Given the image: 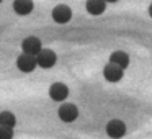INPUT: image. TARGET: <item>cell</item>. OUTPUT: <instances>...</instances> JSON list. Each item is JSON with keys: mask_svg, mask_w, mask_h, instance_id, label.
<instances>
[{"mask_svg": "<svg viewBox=\"0 0 152 139\" xmlns=\"http://www.w3.org/2000/svg\"><path fill=\"white\" fill-rule=\"evenodd\" d=\"M34 59H36V66L43 67V69H49V67H53L54 64H56V53L51 49H41L39 53L34 56Z\"/></svg>", "mask_w": 152, "mask_h": 139, "instance_id": "cell-1", "label": "cell"}, {"mask_svg": "<svg viewBox=\"0 0 152 139\" xmlns=\"http://www.w3.org/2000/svg\"><path fill=\"white\" fill-rule=\"evenodd\" d=\"M126 132V124L121 119H111V121L106 124V134L113 139H119L123 138Z\"/></svg>", "mask_w": 152, "mask_h": 139, "instance_id": "cell-2", "label": "cell"}, {"mask_svg": "<svg viewBox=\"0 0 152 139\" xmlns=\"http://www.w3.org/2000/svg\"><path fill=\"white\" fill-rule=\"evenodd\" d=\"M70 18H72V12H70V8L67 5H57L53 10V20L56 23L64 25L67 21H70Z\"/></svg>", "mask_w": 152, "mask_h": 139, "instance_id": "cell-3", "label": "cell"}, {"mask_svg": "<svg viewBox=\"0 0 152 139\" xmlns=\"http://www.w3.org/2000/svg\"><path fill=\"white\" fill-rule=\"evenodd\" d=\"M21 49H23V53L28 54V56H36L41 51V41L34 36H30L21 43Z\"/></svg>", "mask_w": 152, "mask_h": 139, "instance_id": "cell-4", "label": "cell"}, {"mask_svg": "<svg viewBox=\"0 0 152 139\" xmlns=\"http://www.w3.org/2000/svg\"><path fill=\"white\" fill-rule=\"evenodd\" d=\"M79 116V110H77L75 105L72 103H67V105H62L59 108V118L62 119L64 123H70Z\"/></svg>", "mask_w": 152, "mask_h": 139, "instance_id": "cell-5", "label": "cell"}, {"mask_svg": "<svg viewBox=\"0 0 152 139\" xmlns=\"http://www.w3.org/2000/svg\"><path fill=\"white\" fill-rule=\"evenodd\" d=\"M17 66L21 72H33V70L36 69V59H34V56L21 54L17 61Z\"/></svg>", "mask_w": 152, "mask_h": 139, "instance_id": "cell-6", "label": "cell"}, {"mask_svg": "<svg viewBox=\"0 0 152 139\" xmlns=\"http://www.w3.org/2000/svg\"><path fill=\"white\" fill-rule=\"evenodd\" d=\"M69 95V89L64 83H53L49 89V97L54 102H62L66 100V97Z\"/></svg>", "mask_w": 152, "mask_h": 139, "instance_id": "cell-7", "label": "cell"}, {"mask_svg": "<svg viewBox=\"0 0 152 139\" xmlns=\"http://www.w3.org/2000/svg\"><path fill=\"white\" fill-rule=\"evenodd\" d=\"M103 75H105V79L110 80V82H118V80L123 79V69H119L115 64H108V66L103 69Z\"/></svg>", "mask_w": 152, "mask_h": 139, "instance_id": "cell-8", "label": "cell"}, {"mask_svg": "<svg viewBox=\"0 0 152 139\" xmlns=\"http://www.w3.org/2000/svg\"><path fill=\"white\" fill-rule=\"evenodd\" d=\"M110 64H115L119 69L124 70L126 67L129 66V56L126 53H123V51H116V53H113L111 57H110Z\"/></svg>", "mask_w": 152, "mask_h": 139, "instance_id": "cell-9", "label": "cell"}, {"mask_svg": "<svg viewBox=\"0 0 152 139\" xmlns=\"http://www.w3.org/2000/svg\"><path fill=\"white\" fill-rule=\"evenodd\" d=\"M106 8L105 0H87V12L90 15H102Z\"/></svg>", "mask_w": 152, "mask_h": 139, "instance_id": "cell-10", "label": "cell"}, {"mask_svg": "<svg viewBox=\"0 0 152 139\" xmlns=\"http://www.w3.org/2000/svg\"><path fill=\"white\" fill-rule=\"evenodd\" d=\"M33 2L31 0H15L13 2V8L18 15H28L33 12Z\"/></svg>", "mask_w": 152, "mask_h": 139, "instance_id": "cell-11", "label": "cell"}, {"mask_svg": "<svg viewBox=\"0 0 152 139\" xmlns=\"http://www.w3.org/2000/svg\"><path fill=\"white\" fill-rule=\"evenodd\" d=\"M0 124H2V126H8V128H13V126L17 124V118H15L13 113L4 111V113H0Z\"/></svg>", "mask_w": 152, "mask_h": 139, "instance_id": "cell-12", "label": "cell"}, {"mask_svg": "<svg viewBox=\"0 0 152 139\" xmlns=\"http://www.w3.org/2000/svg\"><path fill=\"white\" fill-rule=\"evenodd\" d=\"M13 138V128L0 124V139H12Z\"/></svg>", "mask_w": 152, "mask_h": 139, "instance_id": "cell-13", "label": "cell"}, {"mask_svg": "<svg viewBox=\"0 0 152 139\" xmlns=\"http://www.w3.org/2000/svg\"><path fill=\"white\" fill-rule=\"evenodd\" d=\"M149 15H151V17H152V5H151V7H149Z\"/></svg>", "mask_w": 152, "mask_h": 139, "instance_id": "cell-14", "label": "cell"}, {"mask_svg": "<svg viewBox=\"0 0 152 139\" xmlns=\"http://www.w3.org/2000/svg\"><path fill=\"white\" fill-rule=\"evenodd\" d=\"M105 2H118V0H105Z\"/></svg>", "mask_w": 152, "mask_h": 139, "instance_id": "cell-15", "label": "cell"}, {"mask_svg": "<svg viewBox=\"0 0 152 139\" xmlns=\"http://www.w3.org/2000/svg\"><path fill=\"white\" fill-rule=\"evenodd\" d=\"M0 2H2V0H0Z\"/></svg>", "mask_w": 152, "mask_h": 139, "instance_id": "cell-16", "label": "cell"}]
</instances>
